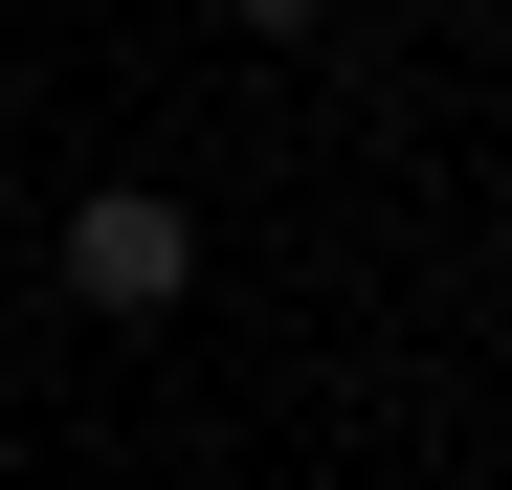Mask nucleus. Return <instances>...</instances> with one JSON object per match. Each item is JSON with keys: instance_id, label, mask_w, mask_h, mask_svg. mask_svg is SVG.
<instances>
[{"instance_id": "nucleus-1", "label": "nucleus", "mask_w": 512, "mask_h": 490, "mask_svg": "<svg viewBox=\"0 0 512 490\" xmlns=\"http://www.w3.org/2000/svg\"><path fill=\"white\" fill-rule=\"evenodd\" d=\"M67 290H90V312H179V290H201V223L156 201V179H112V201H67Z\"/></svg>"}, {"instance_id": "nucleus-2", "label": "nucleus", "mask_w": 512, "mask_h": 490, "mask_svg": "<svg viewBox=\"0 0 512 490\" xmlns=\"http://www.w3.org/2000/svg\"><path fill=\"white\" fill-rule=\"evenodd\" d=\"M223 23H245V45H312V0H223Z\"/></svg>"}, {"instance_id": "nucleus-3", "label": "nucleus", "mask_w": 512, "mask_h": 490, "mask_svg": "<svg viewBox=\"0 0 512 490\" xmlns=\"http://www.w3.org/2000/svg\"><path fill=\"white\" fill-rule=\"evenodd\" d=\"M0 201H23V156H0Z\"/></svg>"}]
</instances>
